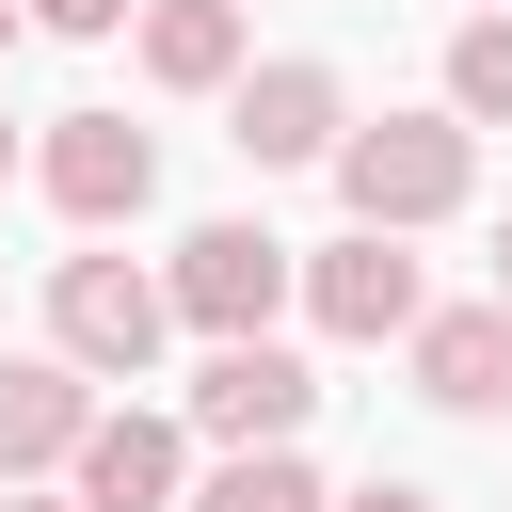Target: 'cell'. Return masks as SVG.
Masks as SVG:
<instances>
[{
  "instance_id": "1",
  "label": "cell",
  "mask_w": 512,
  "mask_h": 512,
  "mask_svg": "<svg viewBox=\"0 0 512 512\" xmlns=\"http://www.w3.org/2000/svg\"><path fill=\"white\" fill-rule=\"evenodd\" d=\"M464 176H480L464 112H384V128H352V144H336V192H352V224H384V240L448 224V208H464Z\"/></svg>"
},
{
  "instance_id": "2",
  "label": "cell",
  "mask_w": 512,
  "mask_h": 512,
  "mask_svg": "<svg viewBox=\"0 0 512 512\" xmlns=\"http://www.w3.org/2000/svg\"><path fill=\"white\" fill-rule=\"evenodd\" d=\"M160 336H176V288H160V272H128V256H64V272H48V352H64V368L144 384Z\"/></svg>"
},
{
  "instance_id": "3",
  "label": "cell",
  "mask_w": 512,
  "mask_h": 512,
  "mask_svg": "<svg viewBox=\"0 0 512 512\" xmlns=\"http://www.w3.org/2000/svg\"><path fill=\"white\" fill-rule=\"evenodd\" d=\"M160 288H176V320L224 352V336H272V304H288L304 272H288V240H272V224H192Z\"/></svg>"
},
{
  "instance_id": "4",
  "label": "cell",
  "mask_w": 512,
  "mask_h": 512,
  "mask_svg": "<svg viewBox=\"0 0 512 512\" xmlns=\"http://www.w3.org/2000/svg\"><path fill=\"white\" fill-rule=\"evenodd\" d=\"M320 416V384H304V352H272V336H224L208 368H192V432H224V448H288Z\"/></svg>"
},
{
  "instance_id": "5",
  "label": "cell",
  "mask_w": 512,
  "mask_h": 512,
  "mask_svg": "<svg viewBox=\"0 0 512 512\" xmlns=\"http://www.w3.org/2000/svg\"><path fill=\"white\" fill-rule=\"evenodd\" d=\"M224 144H240L256 176H288V160H336V144H352V96H336V64H256V80H240V112H224Z\"/></svg>"
},
{
  "instance_id": "6",
  "label": "cell",
  "mask_w": 512,
  "mask_h": 512,
  "mask_svg": "<svg viewBox=\"0 0 512 512\" xmlns=\"http://www.w3.org/2000/svg\"><path fill=\"white\" fill-rule=\"evenodd\" d=\"M144 192H160V144H144L128 112H64V128H48V208H64V224H128Z\"/></svg>"
},
{
  "instance_id": "7",
  "label": "cell",
  "mask_w": 512,
  "mask_h": 512,
  "mask_svg": "<svg viewBox=\"0 0 512 512\" xmlns=\"http://www.w3.org/2000/svg\"><path fill=\"white\" fill-rule=\"evenodd\" d=\"M304 304H320V336H416V320H432V304H416V256H400L384 224L320 240V256H304Z\"/></svg>"
},
{
  "instance_id": "8",
  "label": "cell",
  "mask_w": 512,
  "mask_h": 512,
  "mask_svg": "<svg viewBox=\"0 0 512 512\" xmlns=\"http://www.w3.org/2000/svg\"><path fill=\"white\" fill-rule=\"evenodd\" d=\"M80 432H96V368H64V352H0V480L80 464Z\"/></svg>"
},
{
  "instance_id": "9",
  "label": "cell",
  "mask_w": 512,
  "mask_h": 512,
  "mask_svg": "<svg viewBox=\"0 0 512 512\" xmlns=\"http://www.w3.org/2000/svg\"><path fill=\"white\" fill-rule=\"evenodd\" d=\"M400 352H416V400H432V416H496V400H512V304H448V320H416Z\"/></svg>"
},
{
  "instance_id": "10",
  "label": "cell",
  "mask_w": 512,
  "mask_h": 512,
  "mask_svg": "<svg viewBox=\"0 0 512 512\" xmlns=\"http://www.w3.org/2000/svg\"><path fill=\"white\" fill-rule=\"evenodd\" d=\"M64 480H80V512H176V480H192V448H176V416H96Z\"/></svg>"
},
{
  "instance_id": "11",
  "label": "cell",
  "mask_w": 512,
  "mask_h": 512,
  "mask_svg": "<svg viewBox=\"0 0 512 512\" xmlns=\"http://www.w3.org/2000/svg\"><path fill=\"white\" fill-rule=\"evenodd\" d=\"M144 80L160 96H224L240 80V0H144Z\"/></svg>"
},
{
  "instance_id": "12",
  "label": "cell",
  "mask_w": 512,
  "mask_h": 512,
  "mask_svg": "<svg viewBox=\"0 0 512 512\" xmlns=\"http://www.w3.org/2000/svg\"><path fill=\"white\" fill-rule=\"evenodd\" d=\"M448 112L464 128H512V16H464L448 32Z\"/></svg>"
},
{
  "instance_id": "13",
  "label": "cell",
  "mask_w": 512,
  "mask_h": 512,
  "mask_svg": "<svg viewBox=\"0 0 512 512\" xmlns=\"http://www.w3.org/2000/svg\"><path fill=\"white\" fill-rule=\"evenodd\" d=\"M192 512H336V496H320V464H304V448H240Z\"/></svg>"
},
{
  "instance_id": "14",
  "label": "cell",
  "mask_w": 512,
  "mask_h": 512,
  "mask_svg": "<svg viewBox=\"0 0 512 512\" xmlns=\"http://www.w3.org/2000/svg\"><path fill=\"white\" fill-rule=\"evenodd\" d=\"M32 16H48V32H80V48H96V32H128V16H144V0H32Z\"/></svg>"
},
{
  "instance_id": "15",
  "label": "cell",
  "mask_w": 512,
  "mask_h": 512,
  "mask_svg": "<svg viewBox=\"0 0 512 512\" xmlns=\"http://www.w3.org/2000/svg\"><path fill=\"white\" fill-rule=\"evenodd\" d=\"M336 512H432V496H416V480H352Z\"/></svg>"
},
{
  "instance_id": "16",
  "label": "cell",
  "mask_w": 512,
  "mask_h": 512,
  "mask_svg": "<svg viewBox=\"0 0 512 512\" xmlns=\"http://www.w3.org/2000/svg\"><path fill=\"white\" fill-rule=\"evenodd\" d=\"M496 304H512V224H496Z\"/></svg>"
},
{
  "instance_id": "17",
  "label": "cell",
  "mask_w": 512,
  "mask_h": 512,
  "mask_svg": "<svg viewBox=\"0 0 512 512\" xmlns=\"http://www.w3.org/2000/svg\"><path fill=\"white\" fill-rule=\"evenodd\" d=\"M0 512H80V496H0Z\"/></svg>"
},
{
  "instance_id": "18",
  "label": "cell",
  "mask_w": 512,
  "mask_h": 512,
  "mask_svg": "<svg viewBox=\"0 0 512 512\" xmlns=\"http://www.w3.org/2000/svg\"><path fill=\"white\" fill-rule=\"evenodd\" d=\"M0 48H16V0H0Z\"/></svg>"
},
{
  "instance_id": "19",
  "label": "cell",
  "mask_w": 512,
  "mask_h": 512,
  "mask_svg": "<svg viewBox=\"0 0 512 512\" xmlns=\"http://www.w3.org/2000/svg\"><path fill=\"white\" fill-rule=\"evenodd\" d=\"M0 160H16V128H0Z\"/></svg>"
},
{
  "instance_id": "20",
  "label": "cell",
  "mask_w": 512,
  "mask_h": 512,
  "mask_svg": "<svg viewBox=\"0 0 512 512\" xmlns=\"http://www.w3.org/2000/svg\"><path fill=\"white\" fill-rule=\"evenodd\" d=\"M480 16H512V0H480Z\"/></svg>"
}]
</instances>
